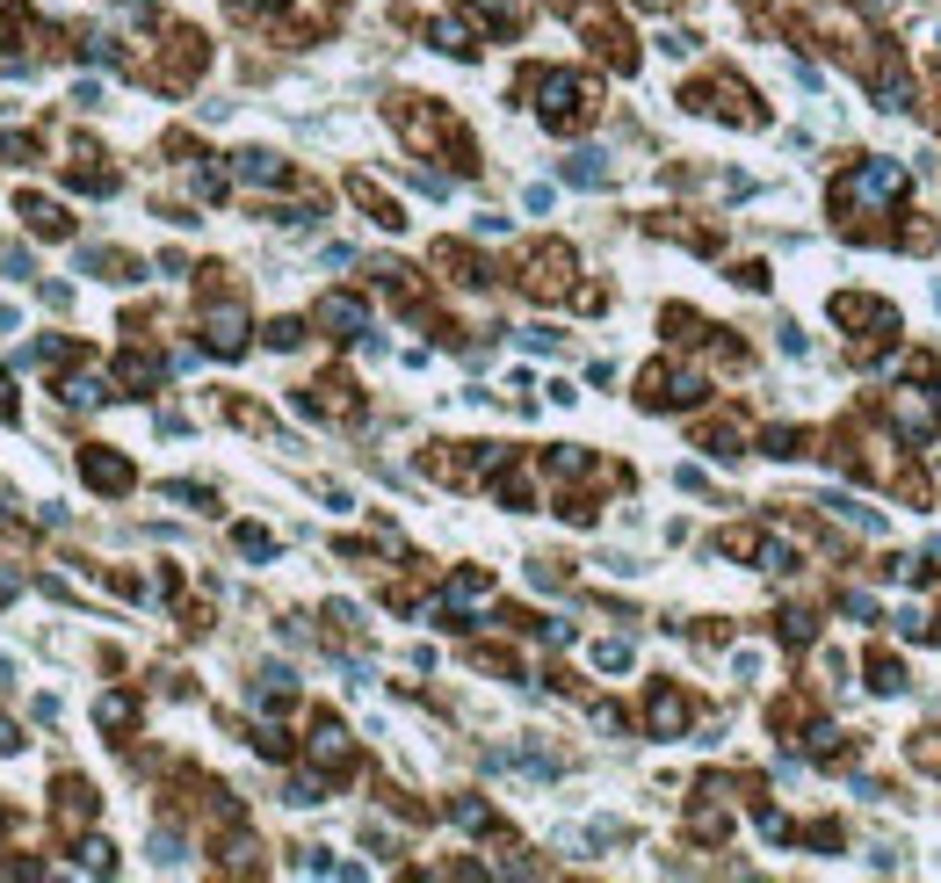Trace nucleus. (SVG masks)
<instances>
[{"label": "nucleus", "instance_id": "f03ea898", "mask_svg": "<svg viewBox=\"0 0 941 883\" xmlns=\"http://www.w3.org/2000/svg\"><path fill=\"white\" fill-rule=\"evenodd\" d=\"M239 174H247V181H283V160H268V152H239Z\"/></svg>", "mask_w": 941, "mask_h": 883}, {"label": "nucleus", "instance_id": "39448f33", "mask_svg": "<svg viewBox=\"0 0 941 883\" xmlns=\"http://www.w3.org/2000/svg\"><path fill=\"white\" fill-rule=\"evenodd\" d=\"M210 341L232 355V348H239V312H218V319H210Z\"/></svg>", "mask_w": 941, "mask_h": 883}, {"label": "nucleus", "instance_id": "7ed1b4c3", "mask_svg": "<svg viewBox=\"0 0 941 883\" xmlns=\"http://www.w3.org/2000/svg\"><path fill=\"white\" fill-rule=\"evenodd\" d=\"M66 399H73V406H102V399H109V384H102V377H73V384H66Z\"/></svg>", "mask_w": 941, "mask_h": 883}, {"label": "nucleus", "instance_id": "f257e3e1", "mask_svg": "<svg viewBox=\"0 0 941 883\" xmlns=\"http://www.w3.org/2000/svg\"><path fill=\"white\" fill-rule=\"evenodd\" d=\"M565 181H580V189H601V181H609L601 152H580V160H565Z\"/></svg>", "mask_w": 941, "mask_h": 883}, {"label": "nucleus", "instance_id": "423d86ee", "mask_svg": "<svg viewBox=\"0 0 941 883\" xmlns=\"http://www.w3.org/2000/svg\"><path fill=\"white\" fill-rule=\"evenodd\" d=\"M312 746H319V760H341V753H348V739L333 732V724H319V739H312Z\"/></svg>", "mask_w": 941, "mask_h": 883}, {"label": "nucleus", "instance_id": "0eeeda50", "mask_svg": "<svg viewBox=\"0 0 941 883\" xmlns=\"http://www.w3.org/2000/svg\"><path fill=\"white\" fill-rule=\"evenodd\" d=\"M239 8H261V0H239Z\"/></svg>", "mask_w": 941, "mask_h": 883}, {"label": "nucleus", "instance_id": "20e7f679", "mask_svg": "<svg viewBox=\"0 0 941 883\" xmlns=\"http://www.w3.org/2000/svg\"><path fill=\"white\" fill-rule=\"evenodd\" d=\"M319 319H333V326H348V333H355V326H362V304H348V297H326V312H319Z\"/></svg>", "mask_w": 941, "mask_h": 883}]
</instances>
